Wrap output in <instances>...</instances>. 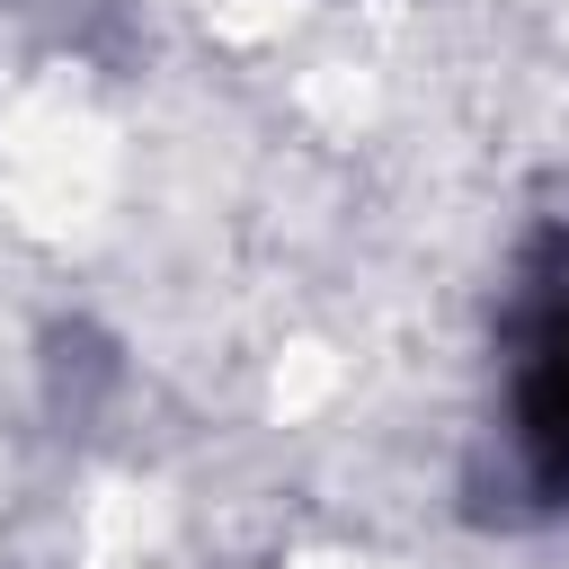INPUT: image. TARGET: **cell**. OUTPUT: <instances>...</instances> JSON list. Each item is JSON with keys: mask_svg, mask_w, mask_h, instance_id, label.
I'll return each instance as SVG.
<instances>
[{"mask_svg": "<svg viewBox=\"0 0 569 569\" xmlns=\"http://www.w3.org/2000/svg\"><path fill=\"white\" fill-rule=\"evenodd\" d=\"M516 453L542 498H569V293H551L516 356Z\"/></svg>", "mask_w": 569, "mask_h": 569, "instance_id": "obj_1", "label": "cell"}]
</instances>
